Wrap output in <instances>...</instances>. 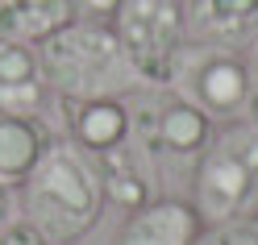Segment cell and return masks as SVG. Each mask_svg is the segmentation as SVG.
Here are the masks:
<instances>
[{"instance_id":"6da1fadb","label":"cell","mask_w":258,"mask_h":245,"mask_svg":"<svg viewBox=\"0 0 258 245\" xmlns=\"http://www.w3.org/2000/svg\"><path fill=\"white\" fill-rule=\"evenodd\" d=\"M17 191H21V220H29L50 245H79L100 224L108 204L96 162L67 137L50 141V150L42 154L34 175Z\"/></svg>"},{"instance_id":"7a4b0ae2","label":"cell","mask_w":258,"mask_h":245,"mask_svg":"<svg viewBox=\"0 0 258 245\" xmlns=\"http://www.w3.org/2000/svg\"><path fill=\"white\" fill-rule=\"evenodd\" d=\"M38 58L54 100H125L146 88L117 29L100 21L62 25L58 34L38 42Z\"/></svg>"},{"instance_id":"3957f363","label":"cell","mask_w":258,"mask_h":245,"mask_svg":"<svg viewBox=\"0 0 258 245\" xmlns=\"http://www.w3.org/2000/svg\"><path fill=\"white\" fill-rule=\"evenodd\" d=\"M191 208L204 224L258 216V125H217L213 141L196 154Z\"/></svg>"},{"instance_id":"277c9868","label":"cell","mask_w":258,"mask_h":245,"mask_svg":"<svg viewBox=\"0 0 258 245\" xmlns=\"http://www.w3.org/2000/svg\"><path fill=\"white\" fill-rule=\"evenodd\" d=\"M167 92H175L191 108H200L213 125L246 121L250 108V58L246 50L213 42H187L171 71Z\"/></svg>"},{"instance_id":"5b68a950","label":"cell","mask_w":258,"mask_h":245,"mask_svg":"<svg viewBox=\"0 0 258 245\" xmlns=\"http://www.w3.org/2000/svg\"><path fill=\"white\" fill-rule=\"evenodd\" d=\"M112 29H117L125 54L134 58V67H138L146 88L171 84L175 62H179L183 46L191 42L183 0H125Z\"/></svg>"},{"instance_id":"8992f818","label":"cell","mask_w":258,"mask_h":245,"mask_svg":"<svg viewBox=\"0 0 258 245\" xmlns=\"http://www.w3.org/2000/svg\"><path fill=\"white\" fill-rule=\"evenodd\" d=\"M67 121V141L79 145L88 158L108 154L117 145L134 141V112L125 100H54Z\"/></svg>"},{"instance_id":"52a82bcc","label":"cell","mask_w":258,"mask_h":245,"mask_svg":"<svg viewBox=\"0 0 258 245\" xmlns=\"http://www.w3.org/2000/svg\"><path fill=\"white\" fill-rule=\"evenodd\" d=\"M200 212L191 200H167L154 195L142 208H134L117 233V245H191L200 237Z\"/></svg>"},{"instance_id":"ba28073f","label":"cell","mask_w":258,"mask_h":245,"mask_svg":"<svg viewBox=\"0 0 258 245\" xmlns=\"http://www.w3.org/2000/svg\"><path fill=\"white\" fill-rule=\"evenodd\" d=\"M187 38L229 50H250L258 42V0H183Z\"/></svg>"},{"instance_id":"9c48e42d","label":"cell","mask_w":258,"mask_h":245,"mask_svg":"<svg viewBox=\"0 0 258 245\" xmlns=\"http://www.w3.org/2000/svg\"><path fill=\"white\" fill-rule=\"evenodd\" d=\"M54 92L42 75L38 46L25 42H0V112L17 117H46Z\"/></svg>"},{"instance_id":"30bf717a","label":"cell","mask_w":258,"mask_h":245,"mask_svg":"<svg viewBox=\"0 0 258 245\" xmlns=\"http://www.w3.org/2000/svg\"><path fill=\"white\" fill-rule=\"evenodd\" d=\"M54 129L46 117H17V112H0V187L17 191L42 154L50 150Z\"/></svg>"},{"instance_id":"8fae6325","label":"cell","mask_w":258,"mask_h":245,"mask_svg":"<svg viewBox=\"0 0 258 245\" xmlns=\"http://www.w3.org/2000/svg\"><path fill=\"white\" fill-rule=\"evenodd\" d=\"M96 171L104 183V200L117 204L125 212L142 208L146 200H154V179H150V154L138 141H125L108 154H96Z\"/></svg>"},{"instance_id":"7c38bea8","label":"cell","mask_w":258,"mask_h":245,"mask_svg":"<svg viewBox=\"0 0 258 245\" xmlns=\"http://www.w3.org/2000/svg\"><path fill=\"white\" fill-rule=\"evenodd\" d=\"M75 21L71 0H0V42L38 46Z\"/></svg>"},{"instance_id":"4fadbf2b","label":"cell","mask_w":258,"mask_h":245,"mask_svg":"<svg viewBox=\"0 0 258 245\" xmlns=\"http://www.w3.org/2000/svg\"><path fill=\"white\" fill-rule=\"evenodd\" d=\"M191 245H258V216L204 224V228H200V237L191 241Z\"/></svg>"},{"instance_id":"5bb4252c","label":"cell","mask_w":258,"mask_h":245,"mask_svg":"<svg viewBox=\"0 0 258 245\" xmlns=\"http://www.w3.org/2000/svg\"><path fill=\"white\" fill-rule=\"evenodd\" d=\"M75 5V21H100V25H112L125 0H71Z\"/></svg>"},{"instance_id":"9a60e30c","label":"cell","mask_w":258,"mask_h":245,"mask_svg":"<svg viewBox=\"0 0 258 245\" xmlns=\"http://www.w3.org/2000/svg\"><path fill=\"white\" fill-rule=\"evenodd\" d=\"M0 245H50V241H46V237H42L29 220H21V216H17V220L5 228V233H0Z\"/></svg>"},{"instance_id":"2e32d148","label":"cell","mask_w":258,"mask_h":245,"mask_svg":"<svg viewBox=\"0 0 258 245\" xmlns=\"http://www.w3.org/2000/svg\"><path fill=\"white\" fill-rule=\"evenodd\" d=\"M21 216V200H17V191L13 187H0V233H5V228L13 224Z\"/></svg>"},{"instance_id":"e0dca14e","label":"cell","mask_w":258,"mask_h":245,"mask_svg":"<svg viewBox=\"0 0 258 245\" xmlns=\"http://www.w3.org/2000/svg\"><path fill=\"white\" fill-rule=\"evenodd\" d=\"M250 108H246V121H254L258 125V42L250 46Z\"/></svg>"}]
</instances>
